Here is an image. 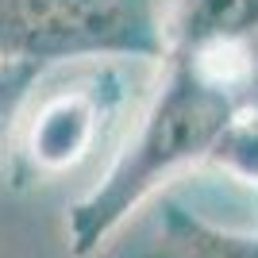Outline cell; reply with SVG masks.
<instances>
[{
    "label": "cell",
    "instance_id": "obj_4",
    "mask_svg": "<svg viewBox=\"0 0 258 258\" xmlns=\"http://www.w3.org/2000/svg\"><path fill=\"white\" fill-rule=\"evenodd\" d=\"M116 258H258V231L212 224L208 216L162 197L154 208L151 235Z\"/></svg>",
    "mask_w": 258,
    "mask_h": 258
},
{
    "label": "cell",
    "instance_id": "obj_3",
    "mask_svg": "<svg viewBox=\"0 0 258 258\" xmlns=\"http://www.w3.org/2000/svg\"><path fill=\"white\" fill-rule=\"evenodd\" d=\"M131 62H97L93 77L35 93L20 123V154L35 173L58 177L77 170L104 139L108 119L135 97V77H123Z\"/></svg>",
    "mask_w": 258,
    "mask_h": 258
},
{
    "label": "cell",
    "instance_id": "obj_1",
    "mask_svg": "<svg viewBox=\"0 0 258 258\" xmlns=\"http://www.w3.org/2000/svg\"><path fill=\"white\" fill-rule=\"evenodd\" d=\"M250 112L247 93L208 58L181 43H166L151 97L108 170L66 208V247L93 258L123 231L131 216L185 173L212 166L224 139Z\"/></svg>",
    "mask_w": 258,
    "mask_h": 258
},
{
    "label": "cell",
    "instance_id": "obj_5",
    "mask_svg": "<svg viewBox=\"0 0 258 258\" xmlns=\"http://www.w3.org/2000/svg\"><path fill=\"white\" fill-rule=\"evenodd\" d=\"M54 70L39 62H20V58H0V154L8 151V143L20 135V123L31 108L35 93L46 85Z\"/></svg>",
    "mask_w": 258,
    "mask_h": 258
},
{
    "label": "cell",
    "instance_id": "obj_2",
    "mask_svg": "<svg viewBox=\"0 0 258 258\" xmlns=\"http://www.w3.org/2000/svg\"><path fill=\"white\" fill-rule=\"evenodd\" d=\"M173 0H0V58L158 66Z\"/></svg>",
    "mask_w": 258,
    "mask_h": 258
}]
</instances>
